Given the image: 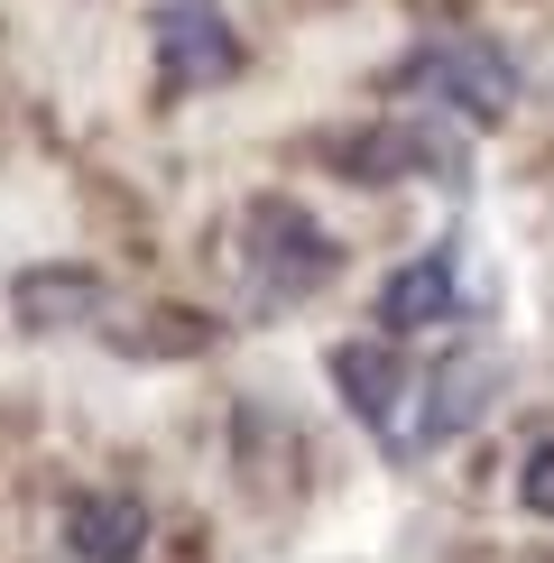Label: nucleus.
Instances as JSON below:
<instances>
[{
	"instance_id": "obj_6",
	"label": "nucleus",
	"mask_w": 554,
	"mask_h": 563,
	"mask_svg": "<svg viewBox=\"0 0 554 563\" xmlns=\"http://www.w3.org/2000/svg\"><path fill=\"white\" fill-rule=\"evenodd\" d=\"M10 305H19L29 333H65V323H92V314H102V277H92V268H29V277L10 287Z\"/></svg>"
},
{
	"instance_id": "obj_3",
	"label": "nucleus",
	"mask_w": 554,
	"mask_h": 563,
	"mask_svg": "<svg viewBox=\"0 0 554 563\" xmlns=\"http://www.w3.org/2000/svg\"><path fill=\"white\" fill-rule=\"evenodd\" d=\"M250 277H259L268 305L314 296L323 277H333V241H323V222H306L296 203H250Z\"/></svg>"
},
{
	"instance_id": "obj_8",
	"label": "nucleus",
	"mask_w": 554,
	"mask_h": 563,
	"mask_svg": "<svg viewBox=\"0 0 554 563\" xmlns=\"http://www.w3.org/2000/svg\"><path fill=\"white\" fill-rule=\"evenodd\" d=\"M518 508L554 518V434H536V443H527V462H518Z\"/></svg>"
},
{
	"instance_id": "obj_2",
	"label": "nucleus",
	"mask_w": 554,
	"mask_h": 563,
	"mask_svg": "<svg viewBox=\"0 0 554 563\" xmlns=\"http://www.w3.org/2000/svg\"><path fill=\"white\" fill-rule=\"evenodd\" d=\"M333 388L388 453H425V443H416V369L398 361V342H342L333 351Z\"/></svg>"
},
{
	"instance_id": "obj_4",
	"label": "nucleus",
	"mask_w": 554,
	"mask_h": 563,
	"mask_svg": "<svg viewBox=\"0 0 554 563\" xmlns=\"http://www.w3.org/2000/svg\"><path fill=\"white\" fill-rule=\"evenodd\" d=\"M157 65H167L176 92L222 84L231 65H241V37H231L222 0H167V10H157Z\"/></svg>"
},
{
	"instance_id": "obj_5",
	"label": "nucleus",
	"mask_w": 554,
	"mask_h": 563,
	"mask_svg": "<svg viewBox=\"0 0 554 563\" xmlns=\"http://www.w3.org/2000/svg\"><path fill=\"white\" fill-rule=\"evenodd\" d=\"M462 314V260L444 241L434 250H416V260L379 287V323H388V342H407V333H434V323H453Z\"/></svg>"
},
{
	"instance_id": "obj_7",
	"label": "nucleus",
	"mask_w": 554,
	"mask_h": 563,
	"mask_svg": "<svg viewBox=\"0 0 554 563\" xmlns=\"http://www.w3.org/2000/svg\"><path fill=\"white\" fill-rule=\"evenodd\" d=\"M65 545H75V563H130L138 545H148V508L138 499H75V518H65Z\"/></svg>"
},
{
	"instance_id": "obj_1",
	"label": "nucleus",
	"mask_w": 554,
	"mask_h": 563,
	"mask_svg": "<svg viewBox=\"0 0 554 563\" xmlns=\"http://www.w3.org/2000/svg\"><path fill=\"white\" fill-rule=\"evenodd\" d=\"M398 92L444 102L462 121H508V111H518V65H508L490 37H425L398 65Z\"/></svg>"
}]
</instances>
